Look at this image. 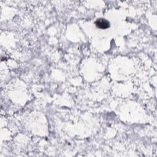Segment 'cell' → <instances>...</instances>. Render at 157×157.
Here are the masks:
<instances>
[{
	"label": "cell",
	"instance_id": "6da1fadb",
	"mask_svg": "<svg viewBox=\"0 0 157 157\" xmlns=\"http://www.w3.org/2000/svg\"><path fill=\"white\" fill-rule=\"evenodd\" d=\"M95 24L98 28L101 29H107L110 26L109 22L104 18L97 19L95 21Z\"/></svg>",
	"mask_w": 157,
	"mask_h": 157
}]
</instances>
